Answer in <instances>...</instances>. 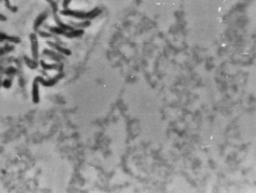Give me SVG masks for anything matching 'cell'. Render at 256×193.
Instances as JSON below:
<instances>
[{
    "instance_id": "cell-1",
    "label": "cell",
    "mask_w": 256,
    "mask_h": 193,
    "mask_svg": "<svg viewBox=\"0 0 256 193\" xmlns=\"http://www.w3.org/2000/svg\"><path fill=\"white\" fill-rule=\"evenodd\" d=\"M31 45H32V55H33L34 59H37L38 55H39V46H38V40L37 37L35 35H31Z\"/></svg>"
},
{
    "instance_id": "cell-2",
    "label": "cell",
    "mask_w": 256,
    "mask_h": 193,
    "mask_svg": "<svg viewBox=\"0 0 256 193\" xmlns=\"http://www.w3.org/2000/svg\"><path fill=\"white\" fill-rule=\"evenodd\" d=\"M59 79V75H57L56 77H54L52 79H49V80H45V79H42V78H37L36 80L39 81V83H42L44 86H47V87H51V86H53L55 83H57L58 80Z\"/></svg>"
},
{
    "instance_id": "cell-3",
    "label": "cell",
    "mask_w": 256,
    "mask_h": 193,
    "mask_svg": "<svg viewBox=\"0 0 256 193\" xmlns=\"http://www.w3.org/2000/svg\"><path fill=\"white\" fill-rule=\"evenodd\" d=\"M47 44H49V46L51 47V48H52L53 49L56 50V51H59V52H60V53L66 54V55H69V54H70V52H69V51H68V50H67L66 48H62L60 45H58V44H54V43H52V42H47Z\"/></svg>"
},
{
    "instance_id": "cell-4",
    "label": "cell",
    "mask_w": 256,
    "mask_h": 193,
    "mask_svg": "<svg viewBox=\"0 0 256 193\" xmlns=\"http://www.w3.org/2000/svg\"><path fill=\"white\" fill-rule=\"evenodd\" d=\"M44 55H47V56H49L51 59H52L55 61H60V55L59 54H58L57 52H55L54 51H50V50H44L43 51Z\"/></svg>"
},
{
    "instance_id": "cell-5",
    "label": "cell",
    "mask_w": 256,
    "mask_h": 193,
    "mask_svg": "<svg viewBox=\"0 0 256 193\" xmlns=\"http://www.w3.org/2000/svg\"><path fill=\"white\" fill-rule=\"evenodd\" d=\"M47 18V14L43 13V14L40 15L37 18V19L35 20V29H37L39 26H41Z\"/></svg>"
},
{
    "instance_id": "cell-6",
    "label": "cell",
    "mask_w": 256,
    "mask_h": 193,
    "mask_svg": "<svg viewBox=\"0 0 256 193\" xmlns=\"http://www.w3.org/2000/svg\"><path fill=\"white\" fill-rule=\"evenodd\" d=\"M39 85H38L37 81L35 80L33 85V100L35 103H38L39 100Z\"/></svg>"
},
{
    "instance_id": "cell-7",
    "label": "cell",
    "mask_w": 256,
    "mask_h": 193,
    "mask_svg": "<svg viewBox=\"0 0 256 193\" xmlns=\"http://www.w3.org/2000/svg\"><path fill=\"white\" fill-rule=\"evenodd\" d=\"M41 66L43 67L44 70H58L59 69V65L58 63H55V64H47L44 63L43 61L40 62Z\"/></svg>"
},
{
    "instance_id": "cell-8",
    "label": "cell",
    "mask_w": 256,
    "mask_h": 193,
    "mask_svg": "<svg viewBox=\"0 0 256 193\" xmlns=\"http://www.w3.org/2000/svg\"><path fill=\"white\" fill-rule=\"evenodd\" d=\"M39 35L40 36H42V37H44V38H50L52 36V35L50 33H48V32H44V31H40L39 32Z\"/></svg>"
},
{
    "instance_id": "cell-9",
    "label": "cell",
    "mask_w": 256,
    "mask_h": 193,
    "mask_svg": "<svg viewBox=\"0 0 256 193\" xmlns=\"http://www.w3.org/2000/svg\"><path fill=\"white\" fill-rule=\"evenodd\" d=\"M0 20H6V17L2 15H0Z\"/></svg>"
}]
</instances>
